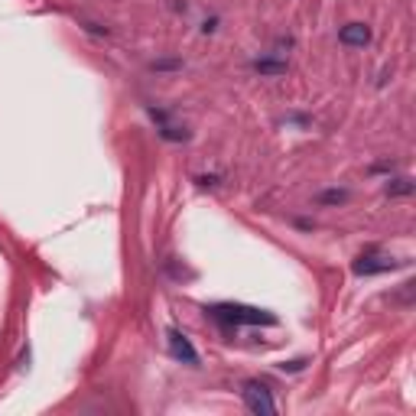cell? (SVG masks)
<instances>
[{
	"label": "cell",
	"instance_id": "cell-1",
	"mask_svg": "<svg viewBox=\"0 0 416 416\" xmlns=\"http://www.w3.org/2000/svg\"><path fill=\"white\" fill-rule=\"evenodd\" d=\"M205 312H212L218 322L224 325H273V316L264 309H254V306H231V303H218V306H208Z\"/></svg>",
	"mask_w": 416,
	"mask_h": 416
},
{
	"label": "cell",
	"instance_id": "cell-2",
	"mask_svg": "<svg viewBox=\"0 0 416 416\" xmlns=\"http://www.w3.org/2000/svg\"><path fill=\"white\" fill-rule=\"evenodd\" d=\"M241 397H244V403H248L250 413H257V416H273L277 413V403H273L270 387L260 384V381H244V384H241Z\"/></svg>",
	"mask_w": 416,
	"mask_h": 416
},
{
	"label": "cell",
	"instance_id": "cell-3",
	"mask_svg": "<svg viewBox=\"0 0 416 416\" xmlns=\"http://www.w3.org/2000/svg\"><path fill=\"white\" fill-rule=\"evenodd\" d=\"M166 342H169V352H173V358H179L183 364H199V352L192 348V342L179 332V328H169L166 332Z\"/></svg>",
	"mask_w": 416,
	"mask_h": 416
},
{
	"label": "cell",
	"instance_id": "cell-4",
	"mask_svg": "<svg viewBox=\"0 0 416 416\" xmlns=\"http://www.w3.org/2000/svg\"><path fill=\"white\" fill-rule=\"evenodd\" d=\"M397 267V260H391V257H377V254H364L358 257V264H354V273L358 277H374V273H387Z\"/></svg>",
	"mask_w": 416,
	"mask_h": 416
},
{
	"label": "cell",
	"instance_id": "cell-5",
	"mask_svg": "<svg viewBox=\"0 0 416 416\" xmlns=\"http://www.w3.org/2000/svg\"><path fill=\"white\" fill-rule=\"evenodd\" d=\"M338 40H342V46H352V49L368 46V42H371V30L364 23H348V26H342Z\"/></svg>",
	"mask_w": 416,
	"mask_h": 416
},
{
	"label": "cell",
	"instance_id": "cell-6",
	"mask_svg": "<svg viewBox=\"0 0 416 416\" xmlns=\"http://www.w3.org/2000/svg\"><path fill=\"white\" fill-rule=\"evenodd\" d=\"M254 72L277 79V75H287L289 72V65L283 62V59H254Z\"/></svg>",
	"mask_w": 416,
	"mask_h": 416
},
{
	"label": "cell",
	"instance_id": "cell-7",
	"mask_svg": "<svg viewBox=\"0 0 416 416\" xmlns=\"http://www.w3.org/2000/svg\"><path fill=\"white\" fill-rule=\"evenodd\" d=\"M410 192H413V183H410L407 176L391 179V185H387V195H391V199H397V195H410Z\"/></svg>",
	"mask_w": 416,
	"mask_h": 416
},
{
	"label": "cell",
	"instance_id": "cell-8",
	"mask_svg": "<svg viewBox=\"0 0 416 416\" xmlns=\"http://www.w3.org/2000/svg\"><path fill=\"white\" fill-rule=\"evenodd\" d=\"M319 205H342V202H348V192L345 189H328V192H319Z\"/></svg>",
	"mask_w": 416,
	"mask_h": 416
},
{
	"label": "cell",
	"instance_id": "cell-9",
	"mask_svg": "<svg viewBox=\"0 0 416 416\" xmlns=\"http://www.w3.org/2000/svg\"><path fill=\"white\" fill-rule=\"evenodd\" d=\"M160 137H163V140H185L189 134H185L183 127H176V124H169V120H166V124H160Z\"/></svg>",
	"mask_w": 416,
	"mask_h": 416
},
{
	"label": "cell",
	"instance_id": "cell-10",
	"mask_svg": "<svg viewBox=\"0 0 416 416\" xmlns=\"http://www.w3.org/2000/svg\"><path fill=\"white\" fill-rule=\"evenodd\" d=\"M169 69H183L179 59H160V62H153V72H169Z\"/></svg>",
	"mask_w": 416,
	"mask_h": 416
},
{
	"label": "cell",
	"instance_id": "cell-11",
	"mask_svg": "<svg viewBox=\"0 0 416 416\" xmlns=\"http://www.w3.org/2000/svg\"><path fill=\"white\" fill-rule=\"evenodd\" d=\"M303 364H306V361H289V364H283V371H299Z\"/></svg>",
	"mask_w": 416,
	"mask_h": 416
}]
</instances>
